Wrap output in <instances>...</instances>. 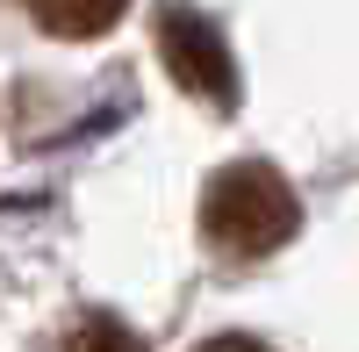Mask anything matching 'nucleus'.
<instances>
[{
    "instance_id": "nucleus-1",
    "label": "nucleus",
    "mask_w": 359,
    "mask_h": 352,
    "mask_svg": "<svg viewBox=\"0 0 359 352\" xmlns=\"http://www.w3.org/2000/svg\"><path fill=\"white\" fill-rule=\"evenodd\" d=\"M294 223H302V201H294V187L266 158L223 165L216 180H208V194H201V238L216 245L223 259H266V252H280L294 238Z\"/></svg>"
},
{
    "instance_id": "nucleus-2",
    "label": "nucleus",
    "mask_w": 359,
    "mask_h": 352,
    "mask_svg": "<svg viewBox=\"0 0 359 352\" xmlns=\"http://www.w3.org/2000/svg\"><path fill=\"white\" fill-rule=\"evenodd\" d=\"M158 57H165V72L187 86L194 101L208 108H230L237 101V65H230V43H223V29L194 15V8H165L158 15Z\"/></svg>"
},
{
    "instance_id": "nucleus-3",
    "label": "nucleus",
    "mask_w": 359,
    "mask_h": 352,
    "mask_svg": "<svg viewBox=\"0 0 359 352\" xmlns=\"http://www.w3.org/2000/svg\"><path fill=\"white\" fill-rule=\"evenodd\" d=\"M29 15H36L50 36H101V29L123 15V0H29Z\"/></svg>"
},
{
    "instance_id": "nucleus-4",
    "label": "nucleus",
    "mask_w": 359,
    "mask_h": 352,
    "mask_svg": "<svg viewBox=\"0 0 359 352\" xmlns=\"http://www.w3.org/2000/svg\"><path fill=\"white\" fill-rule=\"evenodd\" d=\"M65 352H144V345L115 324V316H86V324L65 338Z\"/></svg>"
},
{
    "instance_id": "nucleus-5",
    "label": "nucleus",
    "mask_w": 359,
    "mask_h": 352,
    "mask_svg": "<svg viewBox=\"0 0 359 352\" xmlns=\"http://www.w3.org/2000/svg\"><path fill=\"white\" fill-rule=\"evenodd\" d=\"M194 352H266L259 338H208V345H194Z\"/></svg>"
}]
</instances>
